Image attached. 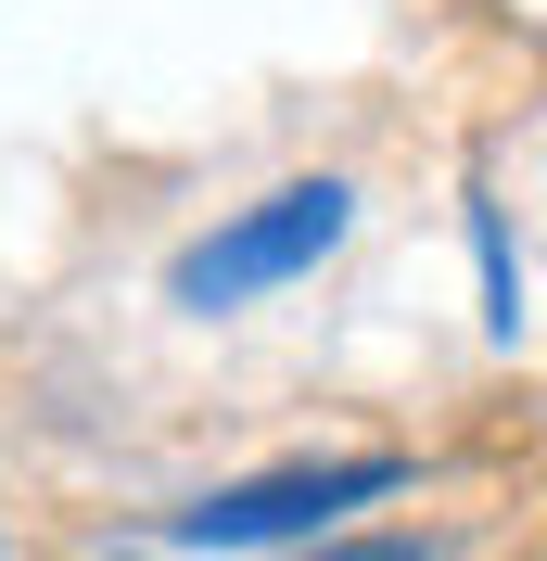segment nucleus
Wrapping results in <instances>:
<instances>
[{"instance_id":"obj_1","label":"nucleus","mask_w":547,"mask_h":561,"mask_svg":"<svg viewBox=\"0 0 547 561\" xmlns=\"http://www.w3.org/2000/svg\"><path fill=\"white\" fill-rule=\"evenodd\" d=\"M344 230H357V192H344V179H293V192H268V205H242L230 230H205V243L166 268V294L191 319L255 307V294H280V280H306Z\"/></svg>"},{"instance_id":"obj_2","label":"nucleus","mask_w":547,"mask_h":561,"mask_svg":"<svg viewBox=\"0 0 547 561\" xmlns=\"http://www.w3.org/2000/svg\"><path fill=\"white\" fill-rule=\"evenodd\" d=\"M408 459H318V472H268V485H230L205 511H178V549H268V536H318L331 511H370V497H408Z\"/></svg>"},{"instance_id":"obj_3","label":"nucleus","mask_w":547,"mask_h":561,"mask_svg":"<svg viewBox=\"0 0 547 561\" xmlns=\"http://www.w3.org/2000/svg\"><path fill=\"white\" fill-rule=\"evenodd\" d=\"M472 255H484V319H497V332H522V280H510V217H497V205H472Z\"/></svg>"}]
</instances>
